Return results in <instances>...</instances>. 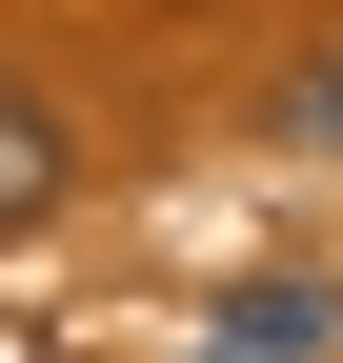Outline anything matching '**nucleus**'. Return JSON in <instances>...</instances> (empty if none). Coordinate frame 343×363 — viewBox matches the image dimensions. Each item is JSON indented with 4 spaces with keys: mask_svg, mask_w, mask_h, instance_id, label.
<instances>
[{
    "mask_svg": "<svg viewBox=\"0 0 343 363\" xmlns=\"http://www.w3.org/2000/svg\"><path fill=\"white\" fill-rule=\"evenodd\" d=\"M61 182H81V142H61V101H40V81L0 61V242H21V222H61Z\"/></svg>",
    "mask_w": 343,
    "mask_h": 363,
    "instance_id": "obj_1",
    "label": "nucleus"
},
{
    "mask_svg": "<svg viewBox=\"0 0 343 363\" xmlns=\"http://www.w3.org/2000/svg\"><path fill=\"white\" fill-rule=\"evenodd\" d=\"M283 121H303V142L343 162V40H323V61H303V81H283Z\"/></svg>",
    "mask_w": 343,
    "mask_h": 363,
    "instance_id": "obj_2",
    "label": "nucleus"
}]
</instances>
